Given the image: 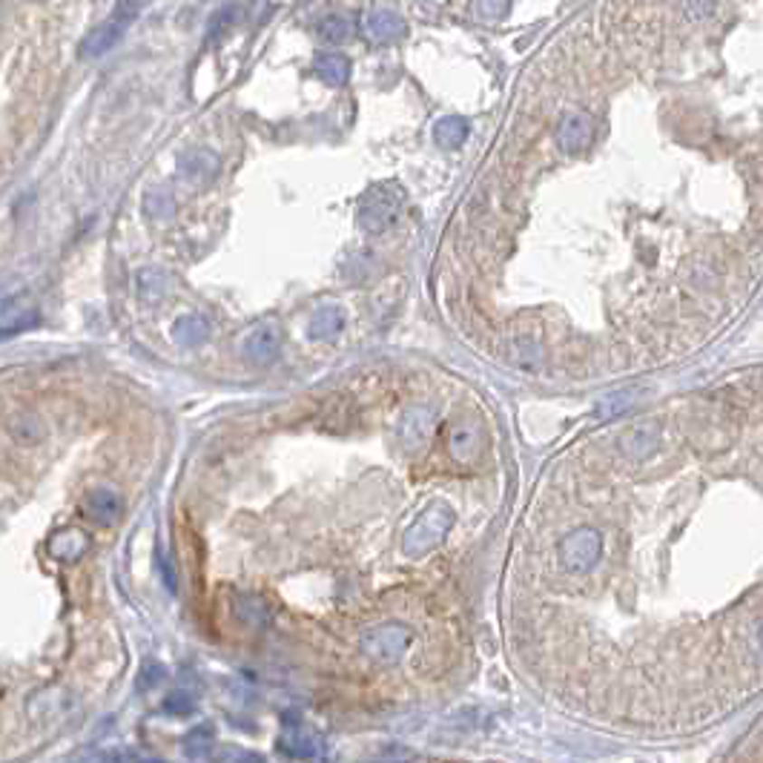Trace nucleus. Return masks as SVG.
Masks as SVG:
<instances>
[{
	"label": "nucleus",
	"instance_id": "f257e3e1",
	"mask_svg": "<svg viewBox=\"0 0 763 763\" xmlns=\"http://www.w3.org/2000/svg\"><path fill=\"white\" fill-rule=\"evenodd\" d=\"M405 207V193L399 184H373L370 190L362 196L359 205V224L370 233H385L387 227H394L402 215Z\"/></svg>",
	"mask_w": 763,
	"mask_h": 763
},
{
	"label": "nucleus",
	"instance_id": "f03ea898",
	"mask_svg": "<svg viewBox=\"0 0 763 763\" xmlns=\"http://www.w3.org/2000/svg\"><path fill=\"white\" fill-rule=\"evenodd\" d=\"M453 508L448 502H434L428 505L425 511H422L414 525L408 529V534H405L402 539V548L405 554H411V557H419V554H428L431 548H436L439 542H443L451 531V525H453Z\"/></svg>",
	"mask_w": 763,
	"mask_h": 763
},
{
	"label": "nucleus",
	"instance_id": "7ed1b4c3",
	"mask_svg": "<svg viewBox=\"0 0 763 763\" xmlns=\"http://www.w3.org/2000/svg\"><path fill=\"white\" fill-rule=\"evenodd\" d=\"M603 554V534L597 529H577L559 542V563L571 574H586Z\"/></svg>",
	"mask_w": 763,
	"mask_h": 763
},
{
	"label": "nucleus",
	"instance_id": "20e7f679",
	"mask_svg": "<svg viewBox=\"0 0 763 763\" xmlns=\"http://www.w3.org/2000/svg\"><path fill=\"white\" fill-rule=\"evenodd\" d=\"M411 640H414V634L408 625L385 623V625H377V629H370L362 637V649L367 657L377 660V663H396V660H402V654L408 652Z\"/></svg>",
	"mask_w": 763,
	"mask_h": 763
},
{
	"label": "nucleus",
	"instance_id": "39448f33",
	"mask_svg": "<svg viewBox=\"0 0 763 763\" xmlns=\"http://www.w3.org/2000/svg\"><path fill=\"white\" fill-rule=\"evenodd\" d=\"M284 732L276 740V752L287 760H316L325 749V743H321V735L313 732L310 726H304L299 718L293 715H284Z\"/></svg>",
	"mask_w": 763,
	"mask_h": 763
},
{
	"label": "nucleus",
	"instance_id": "423d86ee",
	"mask_svg": "<svg viewBox=\"0 0 763 763\" xmlns=\"http://www.w3.org/2000/svg\"><path fill=\"white\" fill-rule=\"evenodd\" d=\"M138 4H118L115 6V14L112 18L107 21V24H100V26H95L90 35H87V41H83V46H81V55L83 58H98V55H104L107 49H112L118 41L124 38V32H127V26L135 21V14H138Z\"/></svg>",
	"mask_w": 763,
	"mask_h": 763
},
{
	"label": "nucleus",
	"instance_id": "0eeeda50",
	"mask_svg": "<svg viewBox=\"0 0 763 763\" xmlns=\"http://www.w3.org/2000/svg\"><path fill=\"white\" fill-rule=\"evenodd\" d=\"M362 32H365V38L373 41V43H396V41L405 38L408 26H405V21L399 18V14H394L391 9L377 6V9L365 12Z\"/></svg>",
	"mask_w": 763,
	"mask_h": 763
},
{
	"label": "nucleus",
	"instance_id": "6e6552de",
	"mask_svg": "<svg viewBox=\"0 0 763 763\" xmlns=\"http://www.w3.org/2000/svg\"><path fill=\"white\" fill-rule=\"evenodd\" d=\"M434 434V414L431 411H411L405 414L399 425V439L408 451H419L428 445V439Z\"/></svg>",
	"mask_w": 763,
	"mask_h": 763
},
{
	"label": "nucleus",
	"instance_id": "1a4fd4ad",
	"mask_svg": "<svg viewBox=\"0 0 763 763\" xmlns=\"http://www.w3.org/2000/svg\"><path fill=\"white\" fill-rule=\"evenodd\" d=\"M557 141L559 147H563V152H580L588 147L591 141V121L583 115V112H568L563 118V124H559L557 129Z\"/></svg>",
	"mask_w": 763,
	"mask_h": 763
},
{
	"label": "nucleus",
	"instance_id": "9d476101",
	"mask_svg": "<svg viewBox=\"0 0 763 763\" xmlns=\"http://www.w3.org/2000/svg\"><path fill=\"white\" fill-rule=\"evenodd\" d=\"M279 342H281L279 328H273V325H259V328H253L250 336L244 339V350H247L250 359L270 362V359H276Z\"/></svg>",
	"mask_w": 763,
	"mask_h": 763
},
{
	"label": "nucleus",
	"instance_id": "9b49d317",
	"mask_svg": "<svg viewBox=\"0 0 763 763\" xmlns=\"http://www.w3.org/2000/svg\"><path fill=\"white\" fill-rule=\"evenodd\" d=\"M215 749H218V740H215V726L213 723H198L181 738V752L193 760H201V758L210 760V755Z\"/></svg>",
	"mask_w": 763,
	"mask_h": 763
},
{
	"label": "nucleus",
	"instance_id": "f8f14e48",
	"mask_svg": "<svg viewBox=\"0 0 763 763\" xmlns=\"http://www.w3.org/2000/svg\"><path fill=\"white\" fill-rule=\"evenodd\" d=\"M178 169H181V176L186 181L201 184V181H210L215 176L218 164H215V158L210 156V152L196 149V152H186V156L181 158V164H178Z\"/></svg>",
	"mask_w": 763,
	"mask_h": 763
},
{
	"label": "nucleus",
	"instance_id": "ddd939ff",
	"mask_svg": "<svg viewBox=\"0 0 763 763\" xmlns=\"http://www.w3.org/2000/svg\"><path fill=\"white\" fill-rule=\"evenodd\" d=\"M118 511H121V505H118V497L112 494V491L95 488L87 497V517L98 525H110L118 517Z\"/></svg>",
	"mask_w": 763,
	"mask_h": 763
},
{
	"label": "nucleus",
	"instance_id": "4468645a",
	"mask_svg": "<svg viewBox=\"0 0 763 763\" xmlns=\"http://www.w3.org/2000/svg\"><path fill=\"white\" fill-rule=\"evenodd\" d=\"M342 325H345V316H342V310L339 308H321V310H316L313 313V319H310V328H308V336L310 339H333L339 330H342Z\"/></svg>",
	"mask_w": 763,
	"mask_h": 763
},
{
	"label": "nucleus",
	"instance_id": "2eb2a0df",
	"mask_svg": "<svg viewBox=\"0 0 763 763\" xmlns=\"http://www.w3.org/2000/svg\"><path fill=\"white\" fill-rule=\"evenodd\" d=\"M465 135H468V124L460 115H448V118H443V121H436V127H434L436 144L445 147V149H456L465 141Z\"/></svg>",
	"mask_w": 763,
	"mask_h": 763
},
{
	"label": "nucleus",
	"instance_id": "dca6fc26",
	"mask_svg": "<svg viewBox=\"0 0 763 763\" xmlns=\"http://www.w3.org/2000/svg\"><path fill=\"white\" fill-rule=\"evenodd\" d=\"M316 75L330 87H342L350 78V61L342 55H321L316 61Z\"/></svg>",
	"mask_w": 763,
	"mask_h": 763
},
{
	"label": "nucleus",
	"instance_id": "f3484780",
	"mask_svg": "<svg viewBox=\"0 0 763 763\" xmlns=\"http://www.w3.org/2000/svg\"><path fill=\"white\" fill-rule=\"evenodd\" d=\"M196 709H198L196 694L186 691V689L169 691L167 698L161 701V711H164L167 718H190V715H196Z\"/></svg>",
	"mask_w": 763,
	"mask_h": 763
},
{
	"label": "nucleus",
	"instance_id": "a211bd4d",
	"mask_svg": "<svg viewBox=\"0 0 763 763\" xmlns=\"http://www.w3.org/2000/svg\"><path fill=\"white\" fill-rule=\"evenodd\" d=\"M173 333H176L178 342H184V345H198V342H205V339H207L210 328H207V321L201 319V316H186V319H181L178 325L173 328Z\"/></svg>",
	"mask_w": 763,
	"mask_h": 763
},
{
	"label": "nucleus",
	"instance_id": "6ab92c4d",
	"mask_svg": "<svg viewBox=\"0 0 763 763\" xmlns=\"http://www.w3.org/2000/svg\"><path fill=\"white\" fill-rule=\"evenodd\" d=\"M319 38L325 41V43H342L348 35H350V24L348 18H339V14H330V18H325L319 24Z\"/></svg>",
	"mask_w": 763,
	"mask_h": 763
},
{
	"label": "nucleus",
	"instance_id": "aec40b11",
	"mask_svg": "<svg viewBox=\"0 0 763 763\" xmlns=\"http://www.w3.org/2000/svg\"><path fill=\"white\" fill-rule=\"evenodd\" d=\"M654 434L652 431H646V428H640V431H632L629 436L623 439V451L629 453V456H649V451H654Z\"/></svg>",
	"mask_w": 763,
	"mask_h": 763
},
{
	"label": "nucleus",
	"instance_id": "412c9836",
	"mask_svg": "<svg viewBox=\"0 0 763 763\" xmlns=\"http://www.w3.org/2000/svg\"><path fill=\"white\" fill-rule=\"evenodd\" d=\"M164 681H167V669L161 663H147L138 672V681H135V686H138V691H152V689H158Z\"/></svg>",
	"mask_w": 763,
	"mask_h": 763
},
{
	"label": "nucleus",
	"instance_id": "4be33fe9",
	"mask_svg": "<svg viewBox=\"0 0 763 763\" xmlns=\"http://www.w3.org/2000/svg\"><path fill=\"white\" fill-rule=\"evenodd\" d=\"M239 617L247 620V623L264 625L267 623V606L259 597H242L239 600Z\"/></svg>",
	"mask_w": 763,
	"mask_h": 763
},
{
	"label": "nucleus",
	"instance_id": "5701e85b",
	"mask_svg": "<svg viewBox=\"0 0 763 763\" xmlns=\"http://www.w3.org/2000/svg\"><path fill=\"white\" fill-rule=\"evenodd\" d=\"M158 571H161V580H164V586H167V591H173L176 595V571H173V566H169V559H167V554L164 551H158Z\"/></svg>",
	"mask_w": 763,
	"mask_h": 763
},
{
	"label": "nucleus",
	"instance_id": "b1692460",
	"mask_svg": "<svg viewBox=\"0 0 763 763\" xmlns=\"http://www.w3.org/2000/svg\"><path fill=\"white\" fill-rule=\"evenodd\" d=\"M460 443H473V434H471V431H456V434H453V448L460 445ZM456 456H460V460H465V451L460 448V451H456Z\"/></svg>",
	"mask_w": 763,
	"mask_h": 763
},
{
	"label": "nucleus",
	"instance_id": "393cba45",
	"mask_svg": "<svg viewBox=\"0 0 763 763\" xmlns=\"http://www.w3.org/2000/svg\"><path fill=\"white\" fill-rule=\"evenodd\" d=\"M235 763H267V760H264V755H259V752H244Z\"/></svg>",
	"mask_w": 763,
	"mask_h": 763
},
{
	"label": "nucleus",
	"instance_id": "a878e982",
	"mask_svg": "<svg viewBox=\"0 0 763 763\" xmlns=\"http://www.w3.org/2000/svg\"><path fill=\"white\" fill-rule=\"evenodd\" d=\"M141 763H164V760H158V758H141Z\"/></svg>",
	"mask_w": 763,
	"mask_h": 763
},
{
	"label": "nucleus",
	"instance_id": "bb28decb",
	"mask_svg": "<svg viewBox=\"0 0 763 763\" xmlns=\"http://www.w3.org/2000/svg\"><path fill=\"white\" fill-rule=\"evenodd\" d=\"M760 640H763V632H760Z\"/></svg>",
	"mask_w": 763,
	"mask_h": 763
}]
</instances>
